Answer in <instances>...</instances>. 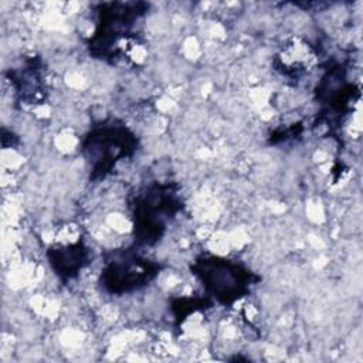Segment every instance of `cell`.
<instances>
[{
  "mask_svg": "<svg viewBox=\"0 0 363 363\" xmlns=\"http://www.w3.org/2000/svg\"><path fill=\"white\" fill-rule=\"evenodd\" d=\"M146 1H102L94 6L95 28L86 38L92 58L106 64H118L132 57L140 44L136 24L147 14Z\"/></svg>",
  "mask_w": 363,
  "mask_h": 363,
  "instance_id": "obj_1",
  "label": "cell"
},
{
  "mask_svg": "<svg viewBox=\"0 0 363 363\" xmlns=\"http://www.w3.org/2000/svg\"><path fill=\"white\" fill-rule=\"evenodd\" d=\"M129 208L135 245L153 247L184 208L182 187L176 182H150L132 194Z\"/></svg>",
  "mask_w": 363,
  "mask_h": 363,
  "instance_id": "obj_2",
  "label": "cell"
},
{
  "mask_svg": "<svg viewBox=\"0 0 363 363\" xmlns=\"http://www.w3.org/2000/svg\"><path fill=\"white\" fill-rule=\"evenodd\" d=\"M136 132L118 118H106L92 125L81 139L79 152L89 169V180L106 179L125 159L139 149Z\"/></svg>",
  "mask_w": 363,
  "mask_h": 363,
  "instance_id": "obj_3",
  "label": "cell"
},
{
  "mask_svg": "<svg viewBox=\"0 0 363 363\" xmlns=\"http://www.w3.org/2000/svg\"><path fill=\"white\" fill-rule=\"evenodd\" d=\"M190 274L214 303L230 308L248 296L261 282V275L245 264L223 255L201 252L189 265Z\"/></svg>",
  "mask_w": 363,
  "mask_h": 363,
  "instance_id": "obj_4",
  "label": "cell"
},
{
  "mask_svg": "<svg viewBox=\"0 0 363 363\" xmlns=\"http://www.w3.org/2000/svg\"><path fill=\"white\" fill-rule=\"evenodd\" d=\"M164 265L145 257L135 247L113 250L106 254L98 284L109 295L122 296L149 286Z\"/></svg>",
  "mask_w": 363,
  "mask_h": 363,
  "instance_id": "obj_5",
  "label": "cell"
},
{
  "mask_svg": "<svg viewBox=\"0 0 363 363\" xmlns=\"http://www.w3.org/2000/svg\"><path fill=\"white\" fill-rule=\"evenodd\" d=\"M315 99L320 105L315 125H325L330 133H335L357 105L360 86L347 79L345 64L332 62L325 68V74L316 85Z\"/></svg>",
  "mask_w": 363,
  "mask_h": 363,
  "instance_id": "obj_6",
  "label": "cell"
},
{
  "mask_svg": "<svg viewBox=\"0 0 363 363\" xmlns=\"http://www.w3.org/2000/svg\"><path fill=\"white\" fill-rule=\"evenodd\" d=\"M6 77L13 86L17 104L34 106L47 99V75L41 57L34 54L23 57L20 64L6 71Z\"/></svg>",
  "mask_w": 363,
  "mask_h": 363,
  "instance_id": "obj_7",
  "label": "cell"
},
{
  "mask_svg": "<svg viewBox=\"0 0 363 363\" xmlns=\"http://www.w3.org/2000/svg\"><path fill=\"white\" fill-rule=\"evenodd\" d=\"M319 65V50L301 35L289 37L272 58L274 69L284 78L298 82Z\"/></svg>",
  "mask_w": 363,
  "mask_h": 363,
  "instance_id": "obj_8",
  "label": "cell"
},
{
  "mask_svg": "<svg viewBox=\"0 0 363 363\" xmlns=\"http://www.w3.org/2000/svg\"><path fill=\"white\" fill-rule=\"evenodd\" d=\"M45 257L54 275L62 284H68L91 264L92 252L84 238H77L71 242L50 245Z\"/></svg>",
  "mask_w": 363,
  "mask_h": 363,
  "instance_id": "obj_9",
  "label": "cell"
},
{
  "mask_svg": "<svg viewBox=\"0 0 363 363\" xmlns=\"http://www.w3.org/2000/svg\"><path fill=\"white\" fill-rule=\"evenodd\" d=\"M216 303L206 294L204 296H177L170 301V311L174 318V328L179 329L190 315L206 312Z\"/></svg>",
  "mask_w": 363,
  "mask_h": 363,
  "instance_id": "obj_10",
  "label": "cell"
},
{
  "mask_svg": "<svg viewBox=\"0 0 363 363\" xmlns=\"http://www.w3.org/2000/svg\"><path fill=\"white\" fill-rule=\"evenodd\" d=\"M303 132V125L301 122L292 123L289 126H284V128H277L274 129L269 136H268V142L271 145H279L282 142H288L291 139H296L302 135Z\"/></svg>",
  "mask_w": 363,
  "mask_h": 363,
  "instance_id": "obj_11",
  "label": "cell"
}]
</instances>
